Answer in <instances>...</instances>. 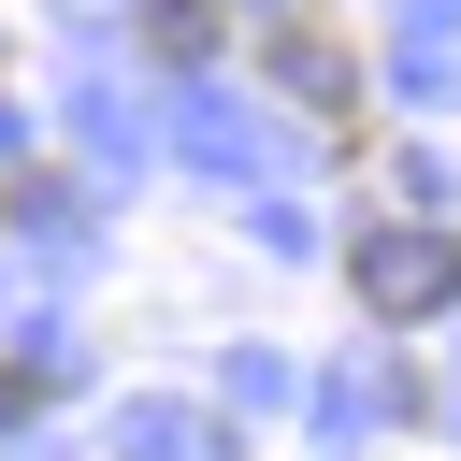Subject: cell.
<instances>
[{
	"label": "cell",
	"mask_w": 461,
	"mask_h": 461,
	"mask_svg": "<svg viewBox=\"0 0 461 461\" xmlns=\"http://www.w3.org/2000/svg\"><path fill=\"white\" fill-rule=\"evenodd\" d=\"M259 58L303 86V115H317V130H360V72H346V29H331V14H274V29H259Z\"/></svg>",
	"instance_id": "cell-2"
},
{
	"label": "cell",
	"mask_w": 461,
	"mask_h": 461,
	"mask_svg": "<svg viewBox=\"0 0 461 461\" xmlns=\"http://www.w3.org/2000/svg\"><path fill=\"white\" fill-rule=\"evenodd\" d=\"M360 303L375 317H447L461 303V230H432V216H403V230H360Z\"/></svg>",
	"instance_id": "cell-1"
},
{
	"label": "cell",
	"mask_w": 461,
	"mask_h": 461,
	"mask_svg": "<svg viewBox=\"0 0 461 461\" xmlns=\"http://www.w3.org/2000/svg\"><path fill=\"white\" fill-rule=\"evenodd\" d=\"M144 29H158V58H202V43H216V0H158Z\"/></svg>",
	"instance_id": "cell-3"
}]
</instances>
